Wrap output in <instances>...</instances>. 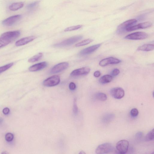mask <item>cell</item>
Listing matches in <instances>:
<instances>
[{"label":"cell","instance_id":"cell-1","mask_svg":"<svg viewBox=\"0 0 154 154\" xmlns=\"http://www.w3.org/2000/svg\"><path fill=\"white\" fill-rule=\"evenodd\" d=\"M82 37V36H73L66 39L61 42L55 44L54 45V47H55L59 48L70 46L81 39Z\"/></svg>","mask_w":154,"mask_h":154},{"label":"cell","instance_id":"cell-2","mask_svg":"<svg viewBox=\"0 0 154 154\" xmlns=\"http://www.w3.org/2000/svg\"><path fill=\"white\" fill-rule=\"evenodd\" d=\"M113 150V147L111 143H107L99 145L96 148L97 154H106L110 153Z\"/></svg>","mask_w":154,"mask_h":154},{"label":"cell","instance_id":"cell-3","mask_svg":"<svg viewBox=\"0 0 154 154\" xmlns=\"http://www.w3.org/2000/svg\"><path fill=\"white\" fill-rule=\"evenodd\" d=\"M129 145V142L126 140H122L118 142L116 146L117 154H126Z\"/></svg>","mask_w":154,"mask_h":154},{"label":"cell","instance_id":"cell-4","mask_svg":"<svg viewBox=\"0 0 154 154\" xmlns=\"http://www.w3.org/2000/svg\"><path fill=\"white\" fill-rule=\"evenodd\" d=\"M137 20L135 19L127 20L120 24L118 27L117 32L118 34H122L126 30L137 23Z\"/></svg>","mask_w":154,"mask_h":154},{"label":"cell","instance_id":"cell-5","mask_svg":"<svg viewBox=\"0 0 154 154\" xmlns=\"http://www.w3.org/2000/svg\"><path fill=\"white\" fill-rule=\"evenodd\" d=\"M148 36V34L145 32H137L127 35L125 39L132 40H142L146 39Z\"/></svg>","mask_w":154,"mask_h":154},{"label":"cell","instance_id":"cell-6","mask_svg":"<svg viewBox=\"0 0 154 154\" xmlns=\"http://www.w3.org/2000/svg\"><path fill=\"white\" fill-rule=\"evenodd\" d=\"M60 81L59 77L55 75L50 77L43 81L44 85L47 87H52L58 85Z\"/></svg>","mask_w":154,"mask_h":154},{"label":"cell","instance_id":"cell-7","mask_svg":"<svg viewBox=\"0 0 154 154\" xmlns=\"http://www.w3.org/2000/svg\"><path fill=\"white\" fill-rule=\"evenodd\" d=\"M20 15H17L9 17L2 21V24L7 26H11L14 25L21 18Z\"/></svg>","mask_w":154,"mask_h":154},{"label":"cell","instance_id":"cell-8","mask_svg":"<svg viewBox=\"0 0 154 154\" xmlns=\"http://www.w3.org/2000/svg\"><path fill=\"white\" fill-rule=\"evenodd\" d=\"M112 96L114 98L119 99L124 96V90L120 87H115L112 89L110 92Z\"/></svg>","mask_w":154,"mask_h":154},{"label":"cell","instance_id":"cell-9","mask_svg":"<svg viewBox=\"0 0 154 154\" xmlns=\"http://www.w3.org/2000/svg\"><path fill=\"white\" fill-rule=\"evenodd\" d=\"M69 63L67 62H62L55 65L51 69L50 73L54 74L60 72L66 69L69 67Z\"/></svg>","mask_w":154,"mask_h":154},{"label":"cell","instance_id":"cell-10","mask_svg":"<svg viewBox=\"0 0 154 154\" xmlns=\"http://www.w3.org/2000/svg\"><path fill=\"white\" fill-rule=\"evenodd\" d=\"M121 61L116 58L109 57L102 60L99 63V65L101 67H105L109 64H117L120 63Z\"/></svg>","mask_w":154,"mask_h":154},{"label":"cell","instance_id":"cell-11","mask_svg":"<svg viewBox=\"0 0 154 154\" xmlns=\"http://www.w3.org/2000/svg\"><path fill=\"white\" fill-rule=\"evenodd\" d=\"M91 71V69L87 67H85L75 70L71 74L72 77H77L85 75L88 74Z\"/></svg>","mask_w":154,"mask_h":154},{"label":"cell","instance_id":"cell-12","mask_svg":"<svg viewBox=\"0 0 154 154\" xmlns=\"http://www.w3.org/2000/svg\"><path fill=\"white\" fill-rule=\"evenodd\" d=\"M152 25V23L150 22L140 23L133 26H131L126 30V31H131L139 29H143L149 28Z\"/></svg>","mask_w":154,"mask_h":154},{"label":"cell","instance_id":"cell-13","mask_svg":"<svg viewBox=\"0 0 154 154\" xmlns=\"http://www.w3.org/2000/svg\"><path fill=\"white\" fill-rule=\"evenodd\" d=\"M101 45V44H99L87 47L81 50L79 55L81 56H84L90 54L98 49Z\"/></svg>","mask_w":154,"mask_h":154},{"label":"cell","instance_id":"cell-14","mask_svg":"<svg viewBox=\"0 0 154 154\" xmlns=\"http://www.w3.org/2000/svg\"><path fill=\"white\" fill-rule=\"evenodd\" d=\"M36 38L35 36H31L22 38L16 42L15 45L17 47L25 45L34 40Z\"/></svg>","mask_w":154,"mask_h":154},{"label":"cell","instance_id":"cell-15","mask_svg":"<svg viewBox=\"0 0 154 154\" xmlns=\"http://www.w3.org/2000/svg\"><path fill=\"white\" fill-rule=\"evenodd\" d=\"M46 62H42L34 64L30 67L29 71L31 72H37L46 68L47 66Z\"/></svg>","mask_w":154,"mask_h":154},{"label":"cell","instance_id":"cell-16","mask_svg":"<svg viewBox=\"0 0 154 154\" xmlns=\"http://www.w3.org/2000/svg\"><path fill=\"white\" fill-rule=\"evenodd\" d=\"M20 34V32L18 31H14L7 32L2 34L1 37H4L11 40L14 39L18 37Z\"/></svg>","mask_w":154,"mask_h":154},{"label":"cell","instance_id":"cell-17","mask_svg":"<svg viewBox=\"0 0 154 154\" xmlns=\"http://www.w3.org/2000/svg\"><path fill=\"white\" fill-rule=\"evenodd\" d=\"M154 45L152 44H147L139 47L137 50L145 51H150L154 50Z\"/></svg>","mask_w":154,"mask_h":154},{"label":"cell","instance_id":"cell-18","mask_svg":"<svg viewBox=\"0 0 154 154\" xmlns=\"http://www.w3.org/2000/svg\"><path fill=\"white\" fill-rule=\"evenodd\" d=\"M113 79V77L110 75H106L102 77L99 80L100 82L102 84H105L111 82Z\"/></svg>","mask_w":154,"mask_h":154},{"label":"cell","instance_id":"cell-19","mask_svg":"<svg viewBox=\"0 0 154 154\" xmlns=\"http://www.w3.org/2000/svg\"><path fill=\"white\" fill-rule=\"evenodd\" d=\"M24 6V3L17 2L12 4L9 6V9L11 11H15L23 8Z\"/></svg>","mask_w":154,"mask_h":154},{"label":"cell","instance_id":"cell-20","mask_svg":"<svg viewBox=\"0 0 154 154\" xmlns=\"http://www.w3.org/2000/svg\"><path fill=\"white\" fill-rule=\"evenodd\" d=\"M115 117V115L112 114H106L103 117L102 121L105 123H109L112 121L114 119Z\"/></svg>","mask_w":154,"mask_h":154},{"label":"cell","instance_id":"cell-21","mask_svg":"<svg viewBox=\"0 0 154 154\" xmlns=\"http://www.w3.org/2000/svg\"><path fill=\"white\" fill-rule=\"evenodd\" d=\"M11 41L9 39L1 37L0 38V48L7 45Z\"/></svg>","mask_w":154,"mask_h":154},{"label":"cell","instance_id":"cell-22","mask_svg":"<svg viewBox=\"0 0 154 154\" xmlns=\"http://www.w3.org/2000/svg\"><path fill=\"white\" fill-rule=\"evenodd\" d=\"M154 130L153 129L146 135L144 138V141L145 142H149L154 139Z\"/></svg>","mask_w":154,"mask_h":154},{"label":"cell","instance_id":"cell-23","mask_svg":"<svg viewBox=\"0 0 154 154\" xmlns=\"http://www.w3.org/2000/svg\"><path fill=\"white\" fill-rule=\"evenodd\" d=\"M42 53H39L29 59L28 61L30 63H33L38 61L42 58Z\"/></svg>","mask_w":154,"mask_h":154},{"label":"cell","instance_id":"cell-24","mask_svg":"<svg viewBox=\"0 0 154 154\" xmlns=\"http://www.w3.org/2000/svg\"><path fill=\"white\" fill-rule=\"evenodd\" d=\"M95 97L96 99L102 101H105L107 99V95L105 94L102 93H96Z\"/></svg>","mask_w":154,"mask_h":154},{"label":"cell","instance_id":"cell-25","mask_svg":"<svg viewBox=\"0 0 154 154\" xmlns=\"http://www.w3.org/2000/svg\"><path fill=\"white\" fill-rule=\"evenodd\" d=\"M93 40V39H90L84 40L76 44L75 45V47H78L88 45V44L91 42Z\"/></svg>","mask_w":154,"mask_h":154},{"label":"cell","instance_id":"cell-26","mask_svg":"<svg viewBox=\"0 0 154 154\" xmlns=\"http://www.w3.org/2000/svg\"><path fill=\"white\" fill-rule=\"evenodd\" d=\"M13 63H12L4 66H3L0 67V74L7 71L11 68L13 65Z\"/></svg>","mask_w":154,"mask_h":154},{"label":"cell","instance_id":"cell-27","mask_svg":"<svg viewBox=\"0 0 154 154\" xmlns=\"http://www.w3.org/2000/svg\"><path fill=\"white\" fill-rule=\"evenodd\" d=\"M82 25H78L73 26L70 27L66 28L65 30V31H72L78 30L82 27Z\"/></svg>","mask_w":154,"mask_h":154},{"label":"cell","instance_id":"cell-28","mask_svg":"<svg viewBox=\"0 0 154 154\" xmlns=\"http://www.w3.org/2000/svg\"><path fill=\"white\" fill-rule=\"evenodd\" d=\"M14 138L13 134L11 133H7L6 134L5 136L6 140L9 142L12 141L13 140Z\"/></svg>","mask_w":154,"mask_h":154},{"label":"cell","instance_id":"cell-29","mask_svg":"<svg viewBox=\"0 0 154 154\" xmlns=\"http://www.w3.org/2000/svg\"><path fill=\"white\" fill-rule=\"evenodd\" d=\"M139 112L138 109L136 108H134L131 109L130 112V115L133 117H136L139 115Z\"/></svg>","mask_w":154,"mask_h":154},{"label":"cell","instance_id":"cell-30","mask_svg":"<svg viewBox=\"0 0 154 154\" xmlns=\"http://www.w3.org/2000/svg\"><path fill=\"white\" fill-rule=\"evenodd\" d=\"M73 112L74 115H76L78 114V108L77 104V99H74V102Z\"/></svg>","mask_w":154,"mask_h":154},{"label":"cell","instance_id":"cell-31","mask_svg":"<svg viewBox=\"0 0 154 154\" xmlns=\"http://www.w3.org/2000/svg\"><path fill=\"white\" fill-rule=\"evenodd\" d=\"M38 3H39L38 2H36L29 4L27 7L28 9L29 10L33 9L37 6Z\"/></svg>","mask_w":154,"mask_h":154},{"label":"cell","instance_id":"cell-32","mask_svg":"<svg viewBox=\"0 0 154 154\" xmlns=\"http://www.w3.org/2000/svg\"><path fill=\"white\" fill-rule=\"evenodd\" d=\"M120 70L117 69H114L112 72V77H115L118 76L120 73Z\"/></svg>","mask_w":154,"mask_h":154},{"label":"cell","instance_id":"cell-33","mask_svg":"<svg viewBox=\"0 0 154 154\" xmlns=\"http://www.w3.org/2000/svg\"><path fill=\"white\" fill-rule=\"evenodd\" d=\"M69 88L71 91H74L76 89V85L74 83L71 82L69 84Z\"/></svg>","mask_w":154,"mask_h":154},{"label":"cell","instance_id":"cell-34","mask_svg":"<svg viewBox=\"0 0 154 154\" xmlns=\"http://www.w3.org/2000/svg\"><path fill=\"white\" fill-rule=\"evenodd\" d=\"M10 109L7 107L4 108L3 110V114L5 115H9L10 113Z\"/></svg>","mask_w":154,"mask_h":154},{"label":"cell","instance_id":"cell-35","mask_svg":"<svg viewBox=\"0 0 154 154\" xmlns=\"http://www.w3.org/2000/svg\"><path fill=\"white\" fill-rule=\"evenodd\" d=\"M143 136V134L142 132H139L136 134V137L138 139H140L142 138Z\"/></svg>","mask_w":154,"mask_h":154},{"label":"cell","instance_id":"cell-36","mask_svg":"<svg viewBox=\"0 0 154 154\" xmlns=\"http://www.w3.org/2000/svg\"><path fill=\"white\" fill-rule=\"evenodd\" d=\"M101 75V73L99 71L95 72L94 74V76L96 77H98Z\"/></svg>","mask_w":154,"mask_h":154},{"label":"cell","instance_id":"cell-37","mask_svg":"<svg viewBox=\"0 0 154 154\" xmlns=\"http://www.w3.org/2000/svg\"><path fill=\"white\" fill-rule=\"evenodd\" d=\"M79 154H86V153H85L83 151H80Z\"/></svg>","mask_w":154,"mask_h":154},{"label":"cell","instance_id":"cell-38","mask_svg":"<svg viewBox=\"0 0 154 154\" xmlns=\"http://www.w3.org/2000/svg\"><path fill=\"white\" fill-rule=\"evenodd\" d=\"M3 122V119L1 118H0V124H1Z\"/></svg>","mask_w":154,"mask_h":154},{"label":"cell","instance_id":"cell-39","mask_svg":"<svg viewBox=\"0 0 154 154\" xmlns=\"http://www.w3.org/2000/svg\"><path fill=\"white\" fill-rule=\"evenodd\" d=\"M1 154H8V153L6 151L3 152Z\"/></svg>","mask_w":154,"mask_h":154},{"label":"cell","instance_id":"cell-40","mask_svg":"<svg viewBox=\"0 0 154 154\" xmlns=\"http://www.w3.org/2000/svg\"><path fill=\"white\" fill-rule=\"evenodd\" d=\"M150 154H154V152H153L152 153H151Z\"/></svg>","mask_w":154,"mask_h":154}]
</instances>
